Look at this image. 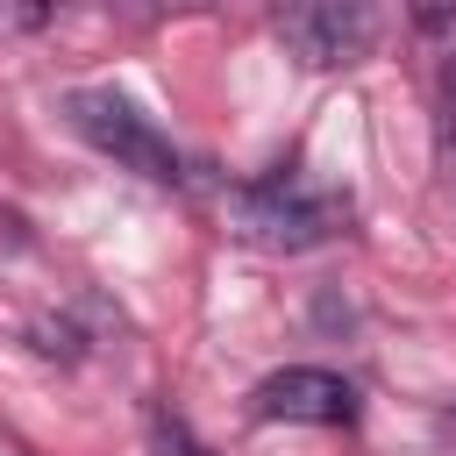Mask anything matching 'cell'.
I'll return each instance as SVG.
<instances>
[{
    "instance_id": "cell-1",
    "label": "cell",
    "mask_w": 456,
    "mask_h": 456,
    "mask_svg": "<svg viewBox=\"0 0 456 456\" xmlns=\"http://www.w3.org/2000/svg\"><path fill=\"white\" fill-rule=\"evenodd\" d=\"M349 228V200L314 185L306 164H271L256 185L235 192V235L256 249H321Z\"/></svg>"
},
{
    "instance_id": "cell-2",
    "label": "cell",
    "mask_w": 456,
    "mask_h": 456,
    "mask_svg": "<svg viewBox=\"0 0 456 456\" xmlns=\"http://www.w3.org/2000/svg\"><path fill=\"white\" fill-rule=\"evenodd\" d=\"M64 121H71L100 157H114L121 171H135V178H150V185H185V157H178V142H171L128 93H114V86L64 93Z\"/></svg>"
},
{
    "instance_id": "cell-3",
    "label": "cell",
    "mask_w": 456,
    "mask_h": 456,
    "mask_svg": "<svg viewBox=\"0 0 456 456\" xmlns=\"http://www.w3.org/2000/svg\"><path fill=\"white\" fill-rule=\"evenodd\" d=\"M278 36L314 71L356 64L370 50V36H378V7L370 0H278Z\"/></svg>"
},
{
    "instance_id": "cell-4",
    "label": "cell",
    "mask_w": 456,
    "mask_h": 456,
    "mask_svg": "<svg viewBox=\"0 0 456 456\" xmlns=\"http://www.w3.org/2000/svg\"><path fill=\"white\" fill-rule=\"evenodd\" d=\"M249 413L256 420H299V428H349L356 420V385L342 370L292 363V370H271L249 392Z\"/></svg>"
},
{
    "instance_id": "cell-5",
    "label": "cell",
    "mask_w": 456,
    "mask_h": 456,
    "mask_svg": "<svg viewBox=\"0 0 456 456\" xmlns=\"http://www.w3.org/2000/svg\"><path fill=\"white\" fill-rule=\"evenodd\" d=\"M435 150H442V171L456 178V43L435 71Z\"/></svg>"
},
{
    "instance_id": "cell-6",
    "label": "cell",
    "mask_w": 456,
    "mask_h": 456,
    "mask_svg": "<svg viewBox=\"0 0 456 456\" xmlns=\"http://www.w3.org/2000/svg\"><path fill=\"white\" fill-rule=\"evenodd\" d=\"M150 456H214V449H207L178 413H157V420H150Z\"/></svg>"
},
{
    "instance_id": "cell-7",
    "label": "cell",
    "mask_w": 456,
    "mask_h": 456,
    "mask_svg": "<svg viewBox=\"0 0 456 456\" xmlns=\"http://www.w3.org/2000/svg\"><path fill=\"white\" fill-rule=\"evenodd\" d=\"M413 7V28L428 43H456V0H406Z\"/></svg>"
},
{
    "instance_id": "cell-8",
    "label": "cell",
    "mask_w": 456,
    "mask_h": 456,
    "mask_svg": "<svg viewBox=\"0 0 456 456\" xmlns=\"http://www.w3.org/2000/svg\"><path fill=\"white\" fill-rule=\"evenodd\" d=\"M50 21V0H0V36H36Z\"/></svg>"
},
{
    "instance_id": "cell-9",
    "label": "cell",
    "mask_w": 456,
    "mask_h": 456,
    "mask_svg": "<svg viewBox=\"0 0 456 456\" xmlns=\"http://www.w3.org/2000/svg\"><path fill=\"white\" fill-rule=\"evenodd\" d=\"M435 435H442V456H456V406H442V420H435Z\"/></svg>"
}]
</instances>
